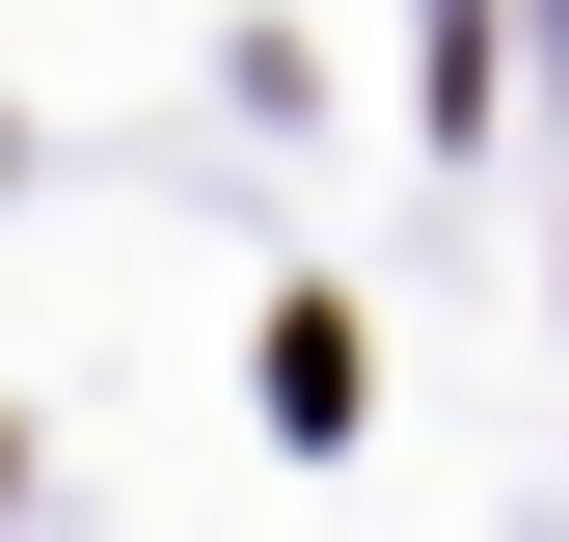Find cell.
I'll return each instance as SVG.
<instances>
[{
    "label": "cell",
    "mask_w": 569,
    "mask_h": 542,
    "mask_svg": "<svg viewBox=\"0 0 569 542\" xmlns=\"http://www.w3.org/2000/svg\"><path fill=\"white\" fill-rule=\"evenodd\" d=\"M271 406H299V434H352V406H380V353H352L326 299H271Z\"/></svg>",
    "instance_id": "6da1fadb"
}]
</instances>
